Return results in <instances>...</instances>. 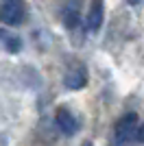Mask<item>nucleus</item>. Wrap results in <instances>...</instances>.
<instances>
[{
	"label": "nucleus",
	"instance_id": "nucleus-1",
	"mask_svg": "<svg viewBox=\"0 0 144 146\" xmlns=\"http://www.w3.org/2000/svg\"><path fill=\"white\" fill-rule=\"evenodd\" d=\"M26 15V7L24 0H5L0 5V22L7 26H18L24 22Z\"/></svg>",
	"mask_w": 144,
	"mask_h": 146
},
{
	"label": "nucleus",
	"instance_id": "nucleus-2",
	"mask_svg": "<svg viewBox=\"0 0 144 146\" xmlns=\"http://www.w3.org/2000/svg\"><path fill=\"white\" fill-rule=\"evenodd\" d=\"M138 129H140L138 116L135 113H127V116H122L116 122V137L120 142H127V140H131V137H135Z\"/></svg>",
	"mask_w": 144,
	"mask_h": 146
},
{
	"label": "nucleus",
	"instance_id": "nucleus-3",
	"mask_svg": "<svg viewBox=\"0 0 144 146\" xmlns=\"http://www.w3.org/2000/svg\"><path fill=\"white\" fill-rule=\"evenodd\" d=\"M103 20H105V2H103V0H92L90 11L85 15V26H87V31H98L103 26Z\"/></svg>",
	"mask_w": 144,
	"mask_h": 146
},
{
	"label": "nucleus",
	"instance_id": "nucleus-4",
	"mask_svg": "<svg viewBox=\"0 0 144 146\" xmlns=\"http://www.w3.org/2000/svg\"><path fill=\"white\" fill-rule=\"evenodd\" d=\"M55 120H57V127L63 131V135H74L79 131V120L68 109H57V118Z\"/></svg>",
	"mask_w": 144,
	"mask_h": 146
},
{
	"label": "nucleus",
	"instance_id": "nucleus-5",
	"mask_svg": "<svg viewBox=\"0 0 144 146\" xmlns=\"http://www.w3.org/2000/svg\"><path fill=\"white\" fill-rule=\"evenodd\" d=\"M66 85L70 90H81V87L87 85V70L83 66H74L68 70L66 74Z\"/></svg>",
	"mask_w": 144,
	"mask_h": 146
},
{
	"label": "nucleus",
	"instance_id": "nucleus-6",
	"mask_svg": "<svg viewBox=\"0 0 144 146\" xmlns=\"http://www.w3.org/2000/svg\"><path fill=\"white\" fill-rule=\"evenodd\" d=\"M0 42L5 44V48L9 52H18L22 48V39L18 35H13L11 31H5V29H0Z\"/></svg>",
	"mask_w": 144,
	"mask_h": 146
},
{
	"label": "nucleus",
	"instance_id": "nucleus-7",
	"mask_svg": "<svg viewBox=\"0 0 144 146\" xmlns=\"http://www.w3.org/2000/svg\"><path fill=\"white\" fill-rule=\"evenodd\" d=\"M79 20H81V15H79V5H77V0H70L68 7L63 9V22H66V26L74 29V26L79 24Z\"/></svg>",
	"mask_w": 144,
	"mask_h": 146
},
{
	"label": "nucleus",
	"instance_id": "nucleus-8",
	"mask_svg": "<svg viewBox=\"0 0 144 146\" xmlns=\"http://www.w3.org/2000/svg\"><path fill=\"white\" fill-rule=\"evenodd\" d=\"M135 137H138V140H140V142L144 144V124H142V127L138 129V133H135Z\"/></svg>",
	"mask_w": 144,
	"mask_h": 146
},
{
	"label": "nucleus",
	"instance_id": "nucleus-9",
	"mask_svg": "<svg viewBox=\"0 0 144 146\" xmlns=\"http://www.w3.org/2000/svg\"><path fill=\"white\" fill-rule=\"evenodd\" d=\"M127 2H129V5H140L142 0H127Z\"/></svg>",
	"mask_w": 144,
	"mask_h": 146
},
{
	"label": "nucleus",
	"instance_id": "nucleus-10",
	"mask_svg": "<svg viewBox=\"0 0 144 146\" xmlns=\"http://www.w3.org/2000/svg\"><path fill=\"white\" fill-rule=\"evenodd\" d=\"M81 146H94V144H92V142H83Z\"/></svg>",
	"mask_w": 144,
	"mask_h": 146
}]
</instances>
